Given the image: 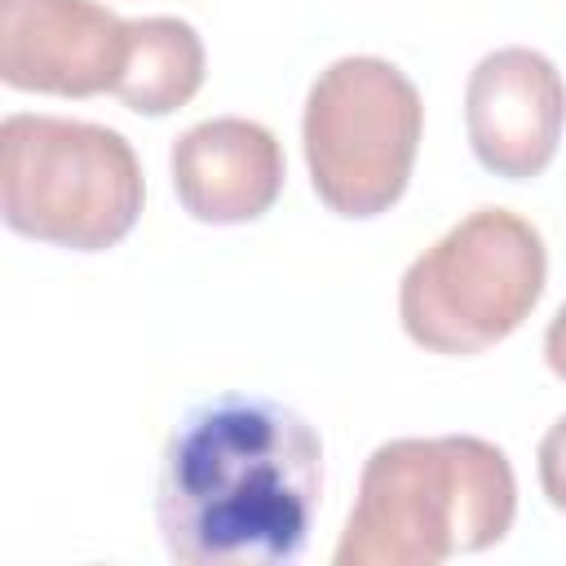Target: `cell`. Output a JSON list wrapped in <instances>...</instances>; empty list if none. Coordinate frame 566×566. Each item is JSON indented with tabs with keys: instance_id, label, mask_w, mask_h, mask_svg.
Listing matches in <instances>:
<instances>
[{
	"instance_id": "obj_1",
	"label": "cell",
	"mask_w": 566,
	"mask_h": 566,
	"mask_svg": "<svg viewBox=\"0 0 566 566\" xmlns=\"http://www.w3.org/2000/svg\"><path fill=\"white\" fill-rule=\"evenodd\" d=\"M323 500V442L274 398L221 394L164 442L155 517L181 566L296 562Z\"/></svg>"
},
{
	"instance_id": "obj_2",
	"label": "cell",
	"mask_w": 566,
	"mask_h": 566,
	"mask_svg": "<svg viewBox=\"0 0 566 566\" xmlns=\"http://www.w3.org/2000/svg\"><path fill=\"white\" fill-rule=\"evenodd\" d=\"M517 513V478L473 433L394 438L363 464L336 566H438L500 544Z\"/></svg>"
},
{
	"instance_id": "obj_3",
	"label": "cell",
	"mask_w": 566,
	"mask_h": 566,
	"mask_svg": "<svg viewBox=\"0 0 566 566\" xmlns=\"http://www.w3.org/2000/svg\"><path fill=\"white\" fill-rule=\"evenodd\" d=\"M142 195V164L115 128L62 115H9L0 124V212L9 230L102 252L133 230Z\"/></svg>"
},
{
	"instance_id": "obj_4",
	"label": "cell",
	"mask_w": 566,
	"mask_h": 566,
	"mask_svg": "<svg viewBox=\"0 0 566 566\" xmlns=\"http://www.w3.org/2000/svg\"><path fill=\"white\" fill-rule=\"evenodd\" d=\"M544 279L548 252L539 230L509 208H478L407 265L398 318L433 354H482L522 327Z\"/></svg>"
},
{
	"instance_id": "obj_5",
	"label": "cell",
	"mask_w": 566,
	"mask_h": 566,
	"mask_svg": "<svg viewBox=\"0 0 566 566\" xmlns=\"http://www.w3.org/2000/svg\"><path fill=\"white\" fill-rule=\"evenodd\" d=\"M424 106L385 57H340L310 84L301 142L314 195L336 217H380L407 190Z\"/></svg>"
},
{
	"instance_id": "obj_6",
	"label": "cell",
	"mask_w": 566,
	"mask_h": 566,
	"mask_svg": "<svg viewBox=\"0 0 566 566\" xmlns=\"http://www.w3.org/2000/svg\"><path fill=\"white\" fill-rule=\"evenodd\" d=\"M128 22L93 0H0V80L22 93L93 97L115 88Z\"/></svg>"
},
{
	"instance_id": "obj_7",
	"label": "cell",
	"mask_w": 566,
	"mask_h": 566,
	"mask_svg": "<svg viewBox=\"0 0 566 566\" xmlns=\"http://www.w3.org/2000/svg\"><path fill=\"white\" fill-rule=\"evenodd\" d=\"M566 124V84L535 49H495L469 71L464 128L482 168L526 181L548 168Z\"/></svg>"
},
{
	"instance_id": "obj_8",
	"label": "cell",
	"mask_w": 566,
	"mask_h": 566,
	"mask_svg": "<svg viewBox=\"0 0 566 566\" xmlns=\"http://www.w3.org/2000/svg\"><path fill=\"white\" fill-rule=\"evenodd\" d=\"M172 190L203 226L256 221L283 190V150L256 119H203L172 142Z\"/></svg>"
},
{
	"instance_id": "obj_9",
	"label": "cell",
	"mask_w": 566,
	"mask_h": 566,
	"mask_svg": "<svg viewBox=\"0 0 566 566\" xmlns=\"http://www.w3.org/2000/svg\"><path fill=\"white\" fill-rule=\"evenodd\" d=\"M203 84V44L181 18H133L115 97L137 115H168Z\"/></svg>"
},
{
	"instance_id": "obj_10",
	"label": "cell",
	"mask_w": 566,
	"mask_h": 566,
	"mask_svg": "<svg viewBox=\"0 0 566 566\" xmlns=\"http://www.w3.org/2000/svg\"><path fill=\"white\" fill-rule=\"evenodd\" d=\"M539 486L553 509L566 513V416L539 442Z\"/></svg>"
},
{
	"instance_id": "obj_11",
	"label": "cell",
	"mask_w": 566,
	"mask_h": 566,
	"mask_svg": "<svg viewBox=\"0 0 566 566\" xmlns=\"http://www.w3.org/2000/svg\"><path fill=\"white\" fill-rule=\"evenodd\" d=\"M544 363L557 380H566V301H562V310L553 314V323L544 332Z\"/></svg>"
}]
</instances>
